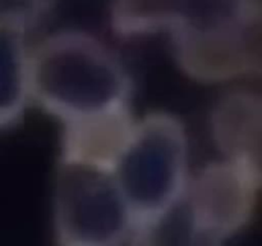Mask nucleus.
Returning <instances> with one entry per match:
<instances>
[{"mask_svg": "<svg viewBox=\"0 0 262 246\" xmlns=\"http://www.w3.org/2000/svg\"><path fill=\"white\" fill-rule=\"evenodd\" d=\"M31 101L60 125L130 107V77L104 43L83 31L48 36L30 53Z\"/></svg>", "mask_w": 262, "mask_h": 246, "instance_id": "nucleus-1", "label": "nucleus"}, {"mask_svg": "<svg viewBox=\"0 0 262 246\" xmlns=\"http://www.w3.org/2000/svg\"><path fill=\"white\" fill-rule=\"evenodd\" d=\"M188 156L186 128L176 115L152 112L138 118L114 173L133 228L182 196L191 178Z\"/></svg>", "mask_w": 262, "mask_h": 246, "instance_id": "nucleus-2", "label": "nucleus"}, {"mask_svg": "<svg viewBox=\"0 0 262 246\" xmlns=\"http://www.w3.org/2000/svg\"><path fill=\"white\" fill-rule=\"evenodd\" d=\"M56 246H123L133 220L113 172L56 161L51 190Z\"/></svg>", "mask_w": 262, "mask_h": 246, "instance_id": "nucleus-3", "label": "nucleus"}, {"mask_svg": "<svg viewBox=\"0 0 262 246\" xmlns=\"http://www.w3.org/2000/svg\"><path fill=\"white\" fill-rule=\"evenodd\" d=\"M171 44L177 66L197 84L262 81V0H251L239 19L227 30L173 37Z\"/></svg>", "mask_w": 262, "mask_h": 246, "instance_id": "nucleus-4", "label": "nucleus"}, {"mask_svg": "<svg viewBox=\"0 0 262 246\" xmlns=\"http://www.w3.org/2000/svg\"><path fill=\"white\" fill-rule=\"evenodd\" d=\"M251 0H112L110 27L124 38L160 32L206 36L234 25Z\"/></svg>", "mask_w": 262, "mask_h": 246, "instance_id": "nucleus-5", "label": "nucleus"}, {"mask_svg": "<svg viewBox=\"0 0 262 246\" xmlns=\"http://www.w3.org/2000/svg\"><path fill=\"white\" fill-rule=\"evenodd\" d=\"M184 195L197 213L229 240L250 224L261 191L242 163L223 158L191 176Z\"/></svg>", "mask_w": 262, "mask_h": 246, "instance_id": "nucleus-6", "label": "nucleus"}, {"mask_svg": "<svg viewBox=\"0 0 262 246\" xmlns=\"http://www.w3.org/2000/svg\"><path fill=\"white\" fill-rule=\"evenodd\" d=\"M137 120L127 107L63 123L58 159L115 173Z\"/></svg>", "mask_w": 262, "mask_h": 246, "instance_id": "nucleus-7", "label": "nucleus"}, {"mask_svg": "<svg viewBox=\"0 0 262 246\" xmlns=\"http://www.w3.org/2000/svg\"><path fill=\"white\" fill-rule=\"evenodd\" d=\"M210 131L217 150L242 163L262 194V95L248 90L225 94L215 104Z\"/></svg>", "mask_w": 262, "mask_h": 246, "instance_id": "nucleus-8", "label": "nucleus"}, {"mask_svg": "<svg viewBox=\"0 0 262 246\" xmlns=\"http://www.w3.org/2000/svg\"><path fill=\"white\" fill-rule=\"evenodd\" d=\"M227 241L183 192L168 209L133 228L127 246H225Z\"/></svg>", "mask_w": 262, "mask_h": 246, "instance_id": "nucleus-9", "label": "nucleus"}, {"mask_svg": "<svg viewBox=\"0 0 262 246\" xmlns=\"http://www.w3.org/2000/svg\"><path fill=\"white\" fill-rule=\"evenodd\" d=\"M2 84H0V127L13 128L19 123L31 101L30 53L25 35L0 30Z\"/></svg>", "mask_w": 262, "mask_h": 246, "instance_id": "nucleus-10", "label": "nucleus"}, {"mask_svg": "<svg viewBox=\"0 0 262 246\" xmlns=\"http://www.w3.org/2000/svg\"><path fill=\"white\" fill-rule=\"evenodd\" d=\"M53 0H0V30L25 35L50 8Z\"/></svg>", "mask_w": 262, "mask_h": 246, "instance_id": "nucleus-11", "label": "nucleus"}]
</instances>
